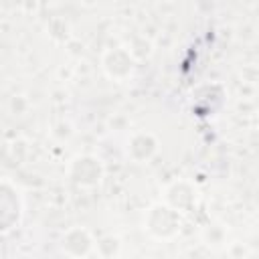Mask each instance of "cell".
<instances>
[{"instance_id": "6da1fadb", "label": "cell", "mask_w": 259, "mask_h": 259, "mask_svg": "<svg viewBox=\"0 0 259 259\" xmlns=\"http://www.w3.org/2000/svg\"><path fill=\"white\" fill-rule=\"evenodd\" d=\"M182 217L184 214L168 202H156L144 214V231H148L154 239H174L182 229Z\"/></svg>"}, {"instance_id": "7a4b0ae2", "label": "cell", "mask_w": 259, "mask_h": 259, "mask_svg": "<svg viewBox=\"0 0 259 259\" xmlns=\"http://www.w3.org/2000/svg\"><path fill=\"white\" fill-rule=\"evenodd\" d=\"M22 210H24V204H22V194L18 186L8 176H4L0 186V223H2L4 235H8L12 229L20 225Z\"/></svg>"}, {"instance_id": "3957f363", "label": "cell", "mask_w": 259, "mask_h": 259, "mask_svg": "<svg viewBox=\"0 0 259 259\" xmlns=\"http://www.w3.org/2000/svg\"><path fill=\"white\" fill-rule=\"evenodd\" d=\"M105 168L101 160L93 154H79L67 164V176L73 184L81 188H93L103 180Z\"/></svg>"}, {"instance_id": "277c9868", "label": "cell", "mask_w": 259, "mask_h": 259, "mask_svg": "<svg viewBox=\"0 0 259 259\" xmlns=\"http://www.w3.org/2000/svg\"><path fill=\"white\" fill-rule=\"evenodd\" d=\"M136 67V57L132 55L130 49L125 47H115V49H107L101 57V69L103 73L115 81V83H123L132 77Z\"/></svg>"}, {"instance_id": "5b68a950", "label": "cell", "mask_w": 259, "mask_h": 259, "mask_svg": "<svg viewBox=\"0 0 259 259\" xmlns=\"http://www.w3.org/2000/svg\"><path fill=\"white\" fill-rule=\"evenodd\" d=\"M196 200H198V192L194 184L184 178H178L164 188V202H168L172 208H176L182 214H188L196 206Z\"/></svg>"}, {"instance_id": "8992f818", "label": "cell", "mask_w": 259, "mask_h": 259, "mask_svg": "<svg viewBox=\"0 0 259 259\" xmlns=\"http://www.w3.org/2000/svg\"><path fill=\"white\" fill-rule=\"evenodd\" d=\"M160 148V140L148 132V130H140V132H134L130 138H127V144H125V154L132 162H138V164H144L148 160L154 158V154L158 152Z\"/></svg>"}, {"instance_id": "52a82bcc", "label": "cell", "mask_w": 259, "mask_h": 259, "mask_svg": "<svg viewBox=\"0 0 259 259\" xmlns=\"http://www.w3.org/2000/svg\"><path fill=\"white\" fill-rule=\"evenodd\" d=\"M93 237L83 227L69 229L61 239V251L71 257H87L93 251Z\"/></svg>"}]
</instances>
